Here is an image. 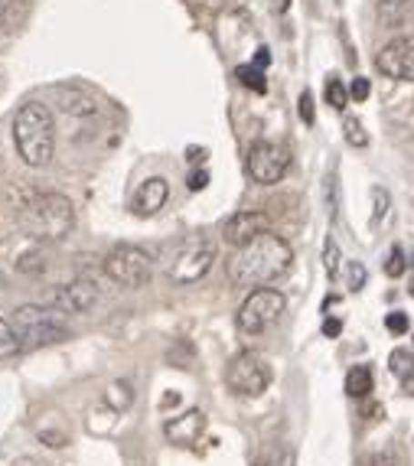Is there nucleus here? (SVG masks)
Segmentation results:
<instances>
[{"label":"nucleus","instance_id":"nucleus-1","mask_svg":"<svg viewBox=\"0 0 414 466\" xmlns=\"http://www.w3.org/2000/svg\"><path fill=\"white\" fill-rule=\"evenodd\" d=\"M290 261H294V248L288 245V238L268 228L255 241L235 248L226 271L235 288H265L290 271Z\"/></svg>","mask_w":414,"mask_h":466},{"label":"nucleus","instance_id":"nucleus-7","mask_svg":"<svg viewBox=\"0 0 414 466\" xmlns=\"http://www.w3.org/2000/svg\"><path fill=\"white\" fill-rule=\"evenodd\" d=\"M226 385L242 398H255L271 385V366L258 352H238L226 369Z\"/></svg>","mask_w":414,"mask_h":466},{"label":"nucleus","instance_id":"nucleus-36","mask_svg":"<svg viewBox=\"0 0 414 466\" xmlns=\"http://www.w3.org/2000/svg\"><path fill=\"white\" fill-rule=\"evenodd\" d=\"M401 385H405V391L414 398V375H411V379H405V381H401Z\"/></svg>","mask_w":414,"mask_h":466},{"label":"nucleus","instance_id":"nucleus-6","mask_svg":"<svg viewBox=\"0 0 414 466\" xmlns=\"http://www.w3.org/2000/svg\"><path fill=\"white\" fill-rule=\"evenodd\" d=\"M284 294L274 288H255L248 297H245V303L238 307V329L242 333H265L268 327H274L278 319H281L284 313Z\"/></svg>","mask_w":414,"mask_h":466},{"label":"nucleus","instance_id":"nucleus-12","mask_svg":"<svg viewBox=\"0 0 414 466\" xmlns=\"http://www.w3.org/2000/svg\"><path fill=\"white\" fill-rule=\"evenodd\" d=\"M261 232H268V216L258 209L235 212L232 218H226V226H222V238H226L232 248H242V245L258 238Z\"/></svg>","mask_w":414,"mask_h":466},{"label":"nucleus","instance_id":"nucleus-16","mask_svg":"<svg viewBox=\"0 0 414 466\" xmlns=\"http://www.w3.org/2000/svg\"><path fill=\"white\" fill-rule=\"evenodd\" d=\"M372 391V369L369 366H352L346 372V395L349 398H366Z\"/></svg>","mask_w":414,"mask_h":466},{"label":"nucleus","instance_id":"nucleus-31","mask_svg":"<svg viewBox=\"0 0 414 466\" xmlns=\"http://www.w3.org/2000/svg\"><path fill=\"white\" fill-rule=\"evenodd\" d=\"M339 333H343V319H327V323H323V336L333 339V336H339Z\"/></svg>","mask_w":414,"mask_h":466},{"label":"nucleus","instance_id":"nucleus-20","mask_svg":"<svg viewBox=\"0 0 414 466\" xmlns=\"http://www.w3.org/2000/svg\"><path fill=\"white\" fill-rule=\"evenodd\" d=\"M131 398H134L131 381H115V385L108 389V395H105V401H108L115 411H125L127 404H131Z\"/></svg>","mask_w":414,"mask_h":466},{"label":"nucleus","instance_id":"nucleus-25","mask_svg":"<svg viewBox=\"0 0 414 466\" xmlns=\"http://www.w3.org/2000/svg\"><path fill=\"white\" fill-rule=\"evenodd\" d=\"M346 274H349V290L366 288V268H362V261H349V265H346Z\"/></svg>","mask_w":414,"mask_h":466},{"label":"nucleus","instance_id":"nucleus-14","mask_svg":"<svg viewBox=\"0 0 414 466\" xmlns=\"http://www.w3.org/2000/svg\"><path fill=\"white\" fill-rule=\"evenodd\" d=\"M203 431H206V414L196 411V408L164 424L167 441L177 443V447H193V443L199 441V434H203Z\"/></svg>","mask_w":414,"mask_h":466},{"label":"nucleus","instance_id":"nucleus-38","mask_svg":"<svg viewBox=\"0 0 414 466\" xmlns=\"http://www.w3.org/2000/svg\"><path fill=\"white\" fill-rule=\"evenodd\" d=\"M408 294L414 297V274H411V280H408Z\"/></svg>","mask_w":414,"mask_h":466},{"label":"nucleus","instance_id":"nucleus-27","mask_svg":"<svg viewBox=\"0 0 414 466\" xmlns=\"http://www.w3.org/2000/svg\"><path fill=\"white\" fill-rule=\"evenodd\" d=\"M323 258H327V274H329V278H337V274H339V248H337V241H333V238L327 241V251H323Z\"/></svg>","mask_w":414,"mask_h":466},{"label":"nucleus","instance_id":"nucleus-11","mask_svg":"<svg viewBox=\"0 0 414 466\" xmlns=\"http://www.w3.org/2000/svg\"><path fill=\"white\" fill-rule=\"evenodd\" d=\"M95 300H98V284L92 278H76L53 294V307L59 313H88Z\"/></svg>","mask_w":414,"mask_h":466},{"label":"nucleus","instance_id":"nucleus-19","mask_svg":"<svg viewBox=\"0 0 414 466\" xmlns=\"http://www.w3.org/2000/svg\"><path fill=\"white\" fill-rule=\"evenodd\" d=\"M235 78H238L245 88H251V92H258V95L268 92L265 72H261L258 66H238V69H235Z\"/></svg>","mask_w":414,"mask_h":466},{"label":"nucleus","instance_id":"nucleus-8","mask_svg":"<svg viewBox=\"0 0 414 466\" xmlns=\"http://www.w3.org/2000/svg\"><path fill=\"white\" fill-rule=\"evenodd\" d=\"M248 177L261 187H274V183H281L284 173L290 167V154L281 147V144H274V140H258V144H251L248 150Z\"/></svg>","mask_w":414,"mask_h":466},{"label":"nucleus","instance_id":"nucleus-4","mask_svg":"<svg viewBox=\"0 0 414 466\" xmlns=\"http://www.w3.org/2000/svg\"><path fill=\"white\" fill-rule=\"evenodd\" d=\"M14 329L24 350H39V346H56V342L69 339L63 319L46 307H36V303H26L14 313Z\"/></svg>","mask_w":414,"mask_h":466},{"label":"nucleus","instance_id":"nucleus-9","mask_svg":"<svg viewBox=\"0 0 414 466\" xmlns=\"http://www.w3.org/2000/svg\"><path fill=\"white\" fill-rule=\"evenodd\" d=\"M212 261H216V245H209L206 238H193L183 245V251L170 265V278L177 284H196L209 274Z\"/></svg>","mask_w":414,"mask_h":466},{"label":"nucleus","instance_id":"nucleus-13","mask_svg":"<svg viewBox=\"0 0 414 466\" xmlns=\"http://www.w3.org/2000/svg\"><path fill=\"white\" fill-rule=\"evenodd\" d=\"M167 199H170V183H167L164 177H150V179H144L141 187H137V193H134L131 212L141 218H150L164 209Z\"/></svg>","mask_w":414,"mask_h":466},{"label":"nucleus","instance_id":"nucleus-34","mask_svg":"<svg viewBox=\"0 0 414 466\" xmlns=\"http://www.w3.org/2000/svg\"><path fill=\"white\" fill-rule=\"evenodd\" d=\"M187 154H189V160H193V164H203V160H206V150L203 147H189Z\"/></svg>","mask_w":414,"mask_h":466},{"label":"nucleus","instance_id":"nucleus-3","mask_svg":"<svg viewBox=\"0 0 414 466\" xmlns=\"http://www.w3.org/2000/svg\"><path fill=\"white\" fill-rule=\"evenodd\" d=\"M24 228L39 241H63L76 228V209H72L69 196L63 193H43L30 199L24 209Z\"/></svg>","mask_w":414,"mask_h":466},{"label":"nucleus","instance_id":"nucleus-30","mask_svg":"<svg viewBox=\"0 0 414 466\" xmlns=\"http://www.w3.org/2000/svg\"><path fill=\"white\" fill-rule=\"evenodd\" d=\"M206 183H209V173H206V170H196V173H189V183H187V187L193 189V193H199V189H206Z\"/></svg>","mask_w":414,"mask_h":466},{"label":"nucleus","instance_id":"nucleus-18","mask_svg":"<svg viewBox=\"0 0 414 466\" xmlns=\"http://www.w3.org/2000/svg\"><path fill=\"white\" fill-rule=\"evenodd\" d=\"M389 369H391V375H395V379H411L414 375V352L411 350H395L389 356Z\"/></svg>","mask_w":414,"mask_h":466},{"label":"nucleus","instance_id":"nucleus-32","mask_svg":"<svg viewBox=\"0 0 414 466\" xmlns=\"http://www.w3.org/2000/svg\"><path fill=\"white\" fill-rule=\"evenodd\" d=\"M39 441H46L49 447H63L66 437H63V434H56V431H43V434H39Z\"/></svg>","mask_w":414,"mask_h":466},{"label":"nucleus","instance_id":"nucleus-17","mask_svg":"<svg viewBox=\"0 0 414 466\" xmlns=\"http://www.w3.org/2000/svg\"><path fill=\"white\" fill-rule=\"evenodd\" d=\"M20 350H24V346H20V336H16L14 323H7V319L0 317V362L14 359Z\"/></svg>","mask_w":414,"mask_h":466},{"label":"nucleus","instance_id":"nucleus-24","mask_svg":"<svg viewBox=\"0 0 414 466\" xmlns=\"http://www.w3.org/2000/svg\"><path fill=\"white\" fill-rule=\"evenodd\" d=\"M385 329H389V333H395V336H405L408 333V313L391 310L389 317H385Z\"/></svg>","mask_w":414,"mask_h":466},{"label":"nucleus","instance_id":"nucleus-39","mask_svg":"<svg viewBox=\"0 0 414 466\" xmlns=\"http://www.w3.org/2000/svg\"><path fill=\"white\" fill-rule=\"evenodd\" d=\"M408 265H414V255H411V261H408Z\"/></svg>","mask_w":414,"mask_h":466},{"label":"nucleus","instance_id":"nucleus-35","mask_svg":"<svg viewBox=\"0 0 414 466\" xmlns=\"http://www.w3.org/2000/svg\"><path fill=\"white\" fill-rule=\"evenodd\" d=\"M288 7H290V0H274V10H278V14H284Z\"/></svg>","mask_w":414,"mask_h":466},{"label":"nucleus","instance_id":"nucleus-28","mask_svg":"<svg viewBox=\"0 0 414 466\" xmlns=\"http://www.w3.org/2000/svg\"><path fill=\"white\" fill-rule=\"evenodd\" d=\"M349 95H352V101H366L369 95H372V86H369V78H352Z\"/></svg>","mask_w":414,"mask_h":466},{"label":"nucleus","instance_id":"nucleus-26","mask_svg":"<svg viewBox=\"0 0 414 466\" xmlns=\"http://www.w3.org/2000/svg\"><path fill=\"white\" fill-rule=\"evenodd\" d=\"M372 196H376V212H372V226H379V222H382L385 218V212H389V193H385L382 187H376L372 189Z\"/></svg>","mask_w":414,"mask_h":466},{"label":"nucleus","instance_id":"nucleus-22","mask_svg":"<svg viewBox=\"0 0 414 466\" xmlns=\"http://www.w3.org/2000/svg\"><path fill=\"white\" fill-rule=\"evenodd\" d=\"M343 131H346V140H349L352 147H366L369 144V134H366V127H362L359 117H346Z\"/></svg>","mask_w":414,"mask_h":466},{"label":"nucleus","instance_id":"nucleus-23","mask_svg":"<svg viewBox=\"0 0 414 466\" xmlns=\"http://www.w3.org/2000/svg\"><path fill=\"white\" fill-rule=\"evenodd\" d=\"M405 268H408V258H405V251H401V245H391L389 258H385V274H389V278H401Z\"/></svg>","mask_w":414,"mask_h":466},{"label":"nucleus","instance_id":"nucleus-29","mask_svg":"<svg viewBox=\"0 0 414 466\" xmlns=\"http://www.w3.org/2000/svg\"><path fill=\"white\" fill-rule=\"evenodd\" d=\"M300 117H304V125H313V95L310 92L300 95Z\"/></svg>","mask_w":414,"mask_h":466},{"label":"nucleus","instance_id":"nucleus-33","mask_svg":"<svg viewBox=\"0 0 414 466\" xmlns=\"http://www.w3.org/2000/svg\"><path fill=\"white\" fill-rule=\"evenodd\" d=\"M255 66H258V69H268V66H271V49L261 46L258 53H255Z\"/></svg>","mask_w":414,"mask_h":466},{"label":"nucleus","instance_id":"nucleus-5","mask_svg":"<svg viewBox=\"0 0 414 466\" xmlns=\"http://www.w3.org/2000/svg\"><path fill=\"white\" fill-rule=\"evenodd\" d=\"M154 274V261L144 248L137 245H117L108 258H105V278L115 280L117 288L137 290L144 288Z\"/></svg>","mask_w":414,"mask_h":466},{"label":"nucleus","instance_id":"nucleus-15","mask_svg":"<svg viewBox=\"0 0 414 466\" xmlns=\"http://www.w3.org/2000/svg\"><path fill=\"white\" fill-rule=\"evenodd\" d=\"M59 105H63V111L72 117H88L98 108L92 95L82 92V88H59Z\"/></svg>","mask_w":414,"mask_h":466},{"label":"nucleus","instance_id":"nucleus-10","mask_svg":"<svg viewBox=\"0 0 414 466\" xmlns=\"http://www.w3.org/2000/svg\"><path fill=\"white\" fill-rule=\"evenodd\" d=\"M376 66L382 76L401 78V82H414V36L391 39L389 46L379 53Z\"/></svg>","mask_w":414,"mask_h":466},{"label":"nucleus","instance_id":"nucleus-21","mask_svg":"<svg viewBox=\"0 0 414 466\" xmlns=\"http://www.w3.org/2000/svg\"><path fill=\"white\" fill-rule=\"evenodd\" d=\"M349 98H352L349 88H346L339 78H329L327 82V105H333L337 111H343L346 105H349Z\"/></svg>","mask_w":414,"mask_h":466},{"label":"nucleus","instance_id":"nucleus-2","mask_svg":"<svg viewBox=\"0 0 414 466\" xmlns=\"http://www.w3.org/2000/svg\"><path fill=\"white\" fill-rule=\"evenodd\" d=\"M14 144L26 167H46L56 150L53 111L43 101H26L14 117Z\"/></svg>","mask_w":414,"mask_h":466},{"label":"nucleus","instance_id":"nucleus-37","mask_svg":"<svg viewBox=\"0 0 414 466\" xmlns=\"http://www.w3.org/2000/svg\"><path fill=\"white\" fill-rule=\"evenodd\" d=\"M258 466H274V457H265V460H258Z\"/></svg>","mask_w":414,"mask_h":466}]
</instances>
